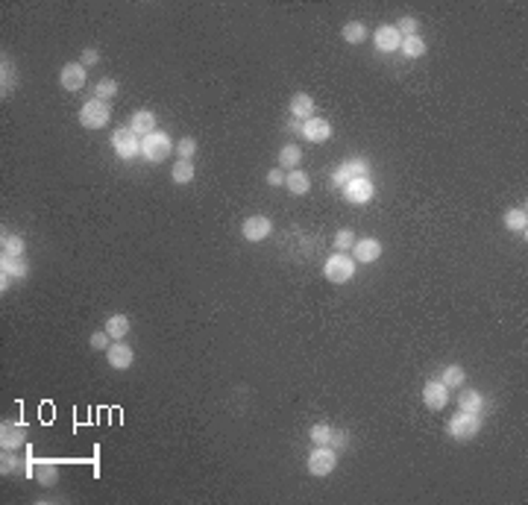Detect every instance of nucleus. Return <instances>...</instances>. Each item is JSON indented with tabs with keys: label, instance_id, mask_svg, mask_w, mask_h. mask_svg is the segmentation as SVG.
<instances>
[{
	"label": "nucleus",
	"instance_id": "f257e3e1",
	"mask_svg": "<svg viewBox=\"0 0 528 505\" xmlns=\"http://www.w3.org/2000/svg\"><path fill=\"white\" fill-rule=\"evenodd\" d=\"M323 277L335 285H344L355 277V259L346 256V252H332L323 265Z\"/></svg>",
	"mask_w": 528,
	"mask_h": 505
},
{
	"label": "nucleus",
	"instance_id": "f03ea898",
	"mask_svg": "<svg viewBox=\"0 0 528 505\" xmlns=\"http://www.w3.org/2000/svg\"><path fill=\"white\" fill-rule=\"evenodd\" d=\"M446 432L452 441H472L481 432V414H470V411H458L452 420H449Z\"/></svg>",
	"mask_w": 528,
	"mask_h": 505
},
{
	"label": "nucleus",
	"instance_id": "7ed1b4c3",
	"mask_svg": "<svg viewBox=\"0 0 528 505\" xmlns=\"http://www.w3.org/2000/svg\"><path fill=\"white\" fill-rule=\"evenodd\" d=\"M173 147H176V144L170 141V136H168V133H159V129L141 138V156H144L147 162H153V164H159V162L168 159Z\"/></svg>",
	"mask_w": 528,
	"mask_h": 505
},
{
	"label": "nucleus",
	"instance_id": "20e7f679",
	"mask_svg": "<svg viewBox=\"0 0 528 505\" xmlns=\"http://www.w3.org/2000/svg\"><path fill=\"white\" fill-rule=\"evenodd\" d=\"M109 118H112V106L103 100H94V97L80 109V124L85 129H103L109 124Z\"/></svg>",
	"mask_w": 528,
	"mask_h": 505
},
{
	"label": "nucleus",
	"instance_id": "39448f33",
	"mask_svg": "<svg viewBox=\"0 0 528 505\" xmlns=\"http://www.w3.org/2000/svg\"><path fill=\"white\" fill-rule=\"evenodd\" d=\"M335 467H338V453L332 447H314L311 449V455H308V473L311 476H329V473H335Z\"/></svg>",
	"mask_w": 528,
	"mask_h": 505
},
{
	"label": "nucleus",
	"instance_id": "423d86ee",
	"mask_svg": "<svg viewBox=\"0 0 528 505\" xmlns=\"http://www.w3.org/2000/svg\"><path fill=\"white\" fill-rule=\"evenodd\" d=\"M112 150L118 153V159H135L138 153H141V138L132 133V129L126 127H120L112 133Z\"/></svg>",
	"mask_w": 528,
	"mask_h": 505
},
{
	"label": "nucleus",
	"instance_id": "0eeeda50",
	"mask_svg": "<svg viewBox=\"0 0 528 505\" xmlns=\"http://www.w3.org/2000/svg\"><path fill=\"white\" fill-rule=\"evenodd\" d=\"M449 400H452V391H449L440 379H428L426 388H423V402L428 411H443Z\"/></svg>",
	"mask_w": 528,
	"mask_h": 505
},
{
	"label": "nucleus",
	"instance_id": "6e6552de",
	"mask_svg": "<svg viewBox=\"0 0 528 505\" xmlns=\"http://www.w3.org/2000/svg\"><path fill=\"white\" fill-rule=\"evenodd\" d=\"M300 136L305 141H311V144H323V141H329V136H332V124H329L326 118L311 115L308 120L300 124Z\"/></svg>",
	"mask_w": 528,
	"mask_h": 505
},
{
	"label": "nucleus",
	"instance_id": "1a4fd4ad",
	"mask_svg": "<svg viewBox=\"0 0 528 505\" xmlns=\"http://www.w3.org/2000/svg\"><path fill=\"white\" fill-rule=\"evenodd\" d=\"M373 194H376V189H373L370 177H358V180H352V182L344 185V197H346V203H352V206L370 203Z\"/></svg>",
	"mask_w": 528,
	"mask_h": 505
},
{
	"label": "nucleus",
	"instance_id": "9d476101",
	"mask_svg": "<svg viewBox=\"0 0 528 505\" xmlns=\"http://www.w3.org/2000/svg\"><path fill=\"white\" fill-rule=\"evenodd\" d=\"M352 259L358 265H373V261L382 259V241L379 238H358L352 244Z\"/></svg>",
	"mask_w": 528,
	"mask_h": 505
},
{
	"label": "nucleus",
	"instance_id": "9b49d317",
	"mask_svg": "<svg viewBox=\"0 0 528 505\" xmlns=\"http://www.w3.org/2000/svg\"><path fill=\"white\" fill-rule=\"evenodd\" d=\"M358 177H367V162H364V159H346L344 164H340V168H335L332 185H340V189H344L346 182L358 180Z\"/></svg>",
	"mask_w": 528,
	"mask_h": 505
},
{
	"label": "nucleus",
	"instance_id": "f8f14e48",
	"mask_svg": "<svg viewBox=\"0 0 528 505\" xmlns=\"http://www.w3.org/2000/svg\"><path fill=\"white\" fill-rule=\"evenodd\" d=\"M273 233V224H270V217H264V215H252L244 221V226H241V235H244L247 241H252V244H258V241H264Z\"/></svg>",
	"mask_w": 528,
	"mask_h": 505
},
{
	"label": "nucleus",
	"instance_id": "ddd939ff",
	"mask_svg": "<svg viewBox=\"0 0 528 505\" xmlns=\"http://www.w3.org/2000/svg\"><path fill=\"white\" fill-rule=\"evenodd\" d=\"M59 85L65 92H80L85 89V68L80 62H65L59 71Z\"/></svg>",
	"mask_w": 528,
	"mask_h": 505
},
{
	"label": "nucleus",
	"instance_id": "4468645a",
	"mask_svg": "<svg viewBox=\"0 0 528 505\" xmlns=\"http://www.w3.org/2000/svg\"><path fill=\"white\" fill-rule=\"evenodd\" d=\"M30 441V432L24 423H3L0 426V447L3 449H21Z\"/></svg>",
	"mask_w": 528,
	"mask_h": 505
},
{
	"label": "nucleus",
	"instance_id": "2eb2a0df",
	"mask_svg": "<svg viewBox=\"0 0 528 505\" xmlns=\"http://www.w3.org/2000/svg\"><path fill=\"white\" fill-rule=\"evenodd\" d=\"M106 361H109V367H115V370H129L132 361H135V353H132V347H126L124 341H112L106 350Z\"/></svg>",
	"mask_w": 528,
	"mask_h": 505
},
{
	"label": "nucleus",
	"instance_id": "dca6fc26",
	"mask_svg": "<svg viewBox=\"0 0 528 505\" xmlns=\"http://www.w3.org/2000/svg\"><path fill=\"white\" fill-rule=\"evenodd\" d=\"M373 45H376L379 53H393V50H399L402 36H399V30H396L393 24H382L376 30V36H373Z\"/></svg>",
	"mask_w": 528,
	"mask_h": 505
},
{
	"label": "nucleus",
	"instance_id": "f3484780",
	"mask_svg": "<svg viewBox=\"0 0 528 505\" xmlns=\"http://www.w3.org/2000/svg\"><path fill=\"white\" fill-rule=\"evenodd\" d=\"M32 479L44 488H53L59 482V467L53 464L50 458H41V461H32Z\"/></svg>",
	"mask_w": 528,
	"mask_h": 505
},
{
	"label": "nucleus",
	"instance_id": "a211bd4d",
	"mask_svg": "<svg viewBox=\"0 0 528 505\" xmlns=\"http://www.w3.org/2000/svg\"><path fill=\"white\" fill-rule=\"evenodd\" d=\"M129 129H132V133H135L138 138L156 133V115H153L150 109H138V112H132V118H129Z\"/></svg>",
	"mask_w": 528,
	"mask_h": 505
},
{
	"label": "nucleus",
	"instance_id": "6ab92c4d",
	"mask_svg": "<svg viewBox=\"0 0 528 505\" xmlns=\"http://www.w3.org/2000/svg\"><path fill=\"white\" fill-rule=\"evenodd\" d=\"M288 112H291L294 120H300V124H302V120H308V118H311V112H314V97L305 94V92H296V94L291 97Z\"/></svg>",
	"mask_w": 528,
	"mask_h": 505
},
{
	"label": "nucleus",
	"instance_id": "aec40b11",
	"mask_svg": "<svg viewBox=\"0 0 528 505\" xmlns=\"http://www.w3.org/2000/svg\"><path fill=\"white\" fill-rule=\"evenodd\" d=\"M27 273H30V268H27V261H24V256H3L0 252V277H9V279H27Z\"/></svg>",
	"mask_w": 528,
	"mask_h": 505
},
{
	"label": "nucleus",
	"instance_id": "412c9836",
	"mask_svg": "<svg viewBox=\"0 0 528 505\" xmlns=\"http://www.w3.org/2000/svg\"><path fill=\"white\" fill-rule=\"evenodd\" d=\"M15 89H18V68H15L12 59L3 56L0 59V94L9 97Z\"/></svg>",
	"mask_w": 528,
	"mask_h": 505
},
{
	"label": "nucleus",
	"instance_id": "4be33fe9",
	"mask_svg": "<svg viewBox=\"0 0 528 505\" xmlns=\"http://www.w3.org/2000/svg\"><path fill=\"white\" fill-rule=\"evenodd\" d=\"M0 473H3V476L32 473V467H30V461L18 458V449H3V458H0Z\"/></svg>",
	"mask_w": 528,
	"mask_h": 505
},
{
	"label": "nucleus",
	"instance_id": "5701e85b",
	"mask_svg": "<svg viewBox=\"0 0 528 505\" xmlns=\"http://www.w3.org/2000/svg\"><path fill=\"white\" fill-rule=\"evenodd\" d=\"M505 226H508L514 235L525 238V233H528V212H525V206L508 208V212H505Z\"/></svg>",
	"mask_w": 528,
	"mask_h": 505
},
{
	"label": "nucleus",
	"instance_id": "b1692460",
	"mask_svg": "<svg viewBox=\"0 0 528 505\" xmlns=\"http://www.w3.org/2000/svg\"><path fill=\"white\" fill-rule=\"evenodd\" d=\"M285 185H288V191L296 194V197H305L308 191H311V180H308V173L305 171H288V177H285Z\"/></svg>",
	"mask_w": 528,
	"mask_h": 505
},
{
	"label": "nucleus",
	"instance_id": "393cba45",
	"mask_svg": "<svg viewBox=\"0 0 528 505\" xmlns=\"http://www.w3.org/2000/svg\"><path fill=\"white\" fill-rule=\"evenodd\" d=\"M194 173H197V168H194V162L191 159H179L170 168V177H173V182L176 185H188V182H194Z\"/></svg>",
	"mask_w": 528,
	"mask_h": 505
},
{
	"label": "nucleus",
	"instance_id": "a878e982",
	"mask_svg": "<svg viewBox=\"0 0 528 505\" xmlns=\"http://www.w3.org/2000/svg\"><path fill=\"white\" fill-rule=\"evenodd\" d=\"M106 332H109L112 341H124L126 332H129V317L126 314H112L106 321Z\"/></svg>",
	"mask_w": 528,
	"mask_h": 505
},
{
	"label": "nucleus",
	"instance_id": "bb28decb",
	"mask_svg": "<svg viewBox=\"0 0 528 505\" xmlns=\"http://www.w3.org/2000/svg\"><path fill=\"white\" fill-rule=\"evenodd\" d=\"M300 162H302V150L296 144H285L279 150V168L282 171H296L300 168Z\"/></svg>",
	"mask_w": 528,
	"mask_h": 505
},
{
	"label": "nucleus",
	"instance_id": "cd10ccee",
	"mask_svg": "<svg viewBox=\"0 0 528 505\" xmlns=\"http://www.w3.org/2000/svg\"><path fill=\"white\" fill-rule=\"evenodd\" d=\"M440 382L452 391V388H461L467 382V370L461 367V365H449V367H443V373H440Z\"/></svg>",
	"mask_w": 528,
	"mask_h": 505
},
{
	"label": "nucleus",
	"instance_id": "c85d7f7f",
	"mask_svg": "<svg viewBox=\"0 0 528 505\" xmlns=\"http://www.w3.org/2000/svg\"><path fill=\"white\" fill-rule=\"evenodd\" d=\"M458 409L461 411H470V414H481V409H484V397H481V394L478 391H464V394H461V397H458Z\"/></svg>",
	"mask_w": 528,
	"mask_h": 505
},
{
	"label": "nucleus",
	"instance_id": "c756f323",
	"mask_svg": "<svg viewBox=\"0 0 528 505\" xmlns=\"http://www.w3.org/2000/svg\"><path fill=\"white\" fill-rule=\"evenodd\" d=\"M0 247H3V256H24V250H27V244H24V238L21 235H6L3 233V238H0Z\"/></svg>",
	"mask_w": 528,
	"mask_h": 505
},
{
	"label": "nucleus",
	"instance_id": "7c9ffc66",
	"mask_svg": "<svg viewBox=\"0 0 528 505\" xmlns=\"http://www.w3.org/2000/svg\"><path fill=\"white\" fill-rule=\"evenodd\" d=\"M364 39H367V27L361 24V21H349V24H344V41L346 45H361Z\"/></svg>",
	"mask_w": 528,
	"mask_h": 505
},
{
	"label": "nucleus",
	"instance_id": "2f4dec72",
	"mask_svg": "<svg viewBox=\"0 0 528 505\" xmlns=\"http://www.w3.org/2000/svg\"><path fill=\"white\" fill-rule=\"evenodd\" d=\"M308 441H311L314 447H326L329 441H332V426L329 423H314L311 429H308Z\"/></svg>",
	"mask_w": 528,
	"mask_h": 505
},
{
	"label": "nucleus",
	"instance_id": "473e14b6",
	"mask_svg": "<svg viewBox=\"0 0 528 505\" xmlns=\"http://www.w3.org/2000/svg\"><path fill=\"white\" fill-rule=\"evenodd\" d=\"M399 50H402L408 59H420L423 53H426V41H423L420 36H408V39H402Z\"/></svg>",
	"mask_w": 528,
	"mask_h": 505
},
{
	"label": "nucleus",
	"instance_id": "72a5a7b5",
	"mask_svg": "<svg viewBox=\"0 0 528 505\" xmlns=\"http://www.w3.org/2000/svg\"><path fill=\"white\" fill-rule=\"evenodd\" d=\"M115 94H118V80H112V76H106V80H100L94 85V100L109 103Z\"/></svg>",
	"mask_w": 528,
	"mask_h": 505
},
{
	"label": "nucleus",
	"instance_id": "f704fd0d",
	"mask_svg": "<svg viewBox=\"0 0 528 505\" xmlns=\"http://www.w3.org/2000/svg\"><path fill=\"white\" fill-rule=\"evenodd\" d=\"M396 30H399V36L402 39H408V36H420V21H417L414 15H405L399 24H396Z\"/></svg>",
	"mask_w": 528,
	"mask_h": 505
},
{
	"label": "nucleus",
	"instance_id": "c9c22d12",
	"mask_svg": "<svg viewBox=\"0 0 528 505\" xmlns=\"http://www.w3.org/2000/svg\"><path fill=\"white\" fill-rule=\"evenodd\" d=\"M355 233H352V229H340V233L335 235V250L338 252H346V250H352V244H355Z\"/></svg>",
	"mask_w": 528,
	"mask_h": 505
},
{
	"label": "nucleus",
	"instance_id": "e433bc0d",
	"mask_svg": "<svg viewBox=\"0 0 528 505\" xmlns=\"http://www.w3.org/2000/svg\"><path fill=\"white\" fill-rule=\"evenodd\" d=\"M176 153H179V159H191L194 153H197V141L194 138H179L176 141V147H173Z\"/></svg>",
	"mask_w": 528,
	"mask_h": 505
},
{
	"label": "nucleus",
	"instance_id": "4c0bfd02",
	"mask_svg": "<svg viewBox=\"0 0 528 505\" xmlns=\"http://www.w3.org/2000/svg\"><path fill=\"white\" fill-rule=\"evenodd\" d=\"M100 62V50H94V47H85L82 50V56H80V65L82 68H91V65Z\"/></svg>",
	"mask_w": 528,
	"mask_h": 505
},
{
	"label": "nucleus",
	"instance_id": "58836bf2",
	"mask_svg": "<svg viewBox=\"0 0 528 505\" xmlns=\"http://www.w3.org/2000/svg\"><path fill=\"white\" fill-rule=\"evenodd\" d=\"M109 341H112V338H109L106 329H103V332H94V335H91V347H94V350H109Z\"/></svg>",
	"mask_w": 528,
	"mask_h": 505
},
{
	"label": "nucleus",
	"instance_id": "ea45409f",
	"mask_svg": "<svg viewBox=\"0 0 528 505\" xmlns=\"http://www.w3.org/2000/svg\"><path fill=\"white\" fill-rule=\"evenodd\" d=\"M285 177H288V173H285L282 168H273V171L267 173V185H273V189H279V185H285Z\"/></svg>",
	"mask_w": 528,
	"mask_h": 505
},
{
	"label": "nucleus",
	"instance_id": "a19ab883",
	"mask_svg": "<svg viewBox=\"0 0 528 505\" xmlns=\"http://www.w3.org/2000/svg\"><path fill=\"white\" fill-rule=\"evenodd\" d=\"M329 444H335L338 449H344V447H346V432H344V429H338V432L332 429V441H329Z\"/></svg>",
	"mask_w": 528,
	"mask_h": 505
}]
</instances>
